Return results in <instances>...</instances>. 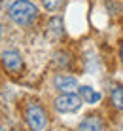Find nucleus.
Listing matches in <instances>:
<instances>
[{"label":"nucleus","mask_w":123,"mask_h":131,"mask_svg":"<svg viewBox=\"0 0 123 131\" xmlns=\"http://www.w3.org/2000/svg\"><path fill=\"white\" fill-rule=\"evenodd\" d=\"M8 15L15 25L19 27H27L32 25L38 17V8L29 0H15L10 8H8Z\"/></svg>","instance_id":"f257e3e1"},{"label":"nucleus","mask_w":123,"mask_h":131,"mask_svg":"<svg viewBox=\"0 0 123 131\" xmlns=\"http://www.w3.org/2000/svg\"><path fill=\"white\" fill-rule=\"evenodd\" d=\"M25 120H27V124H29V127L32 129V131H42L45 125H47L45 110L40 105H36V103H30V105L27 106Z\"/></svg>","instance_id":"f03ea898"},{"label":"nucleus","mask_w":123,"mask_h":131,"mask_svg":"<svg viewBox=\"0 0 123 131\" xmlns=\"http://www.w3.org/2000/svg\"><path fill=\"white\" fill-rule=\"evenodd\" d=\"M81 97L80 95H74V93H63L61 97L55 99V110L57 112H63V114H70V112H76L80 110L81 106Z\"/></svg>","instance_id":"7ed1b4c3"},{"label":"nucleus","mask_w":123,"mask_h":131,"mask_svg":"<svg viewBox=\"0 0 123 131\" xmlns=\"http://www.w3.org/2000/svg\"><path fill=\"white\" fill-rule=\"evenodd\" d=\"M2 65L6 70H10L11 74H17L21 69H23V57L19 51L15 49H6L2 51Z\"/></svg>","instance_id":"20e7f679"},{"label":"nucleus","mask_w":123,"mask_h":131,"mask_svg":"<svg viewBox=\"0 0 123 131\" xmlns=\"http://www.w3.org/2000/svg\"><path fill=\"white\" fill-rule=\"evenodd\" d=\"M53 85L55 89H59L61 93H74L78 89V80L74 76H68V74H59L53 80Z\"/></svg>","instance_id":"39448f33"},{"label":"nucleus","mask_w":123,"mask_h":131,"mask_svg":"<svg viewBox=\"0 0 123 131\" xmlns=\"http://www.w3.org/2000/svg\"><path fill=\"white\" fill-rule=\"evenodd\" d=\"M78 131H104L102 120L97 118V116H89V118H83L78 125Z\"/></svg>","instance_id":"423d86ee"},{"label":"nucleus","mask_w":123,"mask_h":131,"mask_svg":"<svg viewBox=\"0 0 123 131\" xmlns=\"http://www.w3.org/2000/svg\"><path fill=\"white\" fill-rule=\"evenodd\" d=\"M80 97H81V101H85L87 105H93V103L101 101V93L95 91V89L89 88V85H81L80 88Z\"/></svg>","instance_id":"0eeeda50"},{"label":"nucleus","mask_w":123,"mask_h":131,"mask_svg":"<svg viewBox=\"0 0 123 131\" xmlns=\"http://www.w3.org/2000/svg\"><path fill=\"white\" fill-rule=\"evenodd\" d=\"M47 29H49V34L53 36V38H59V36H63V19L61 17H53L51 21H49V25H47Z\"/></svg>","instance_id":"6e6552de"},{"label":"nucleus","mask_w":123,"mask_h":131,"mask_svg":"<svg viewBox=\"0 0 123 131\" xmlns=\"http://www.w3.org/2000/svg\"><path fill=\"white\" fill-rule=\"evenodd\" d=\"M112 105L117 110H123V85H117L112 89Z\"/></svg>","instance_id":"1a4fd4ad"},{"label":"nucleus","mask_w":123,"mask_h":131,"mask_svg":"<svg viewBox=\"0 0 123 131\" xmlns=\"http://www.w3.org/2000/svg\"><path fill=\"white\" fill-rule=\"evenodd\" d=\"M63 2H65V0H44V6L47 8L49 12H55L63 6Z\"/></svg>","instance_id":"9d476101"},{"label":"nucleus","mask_w":123,"mask_h":131,"mask_svg":"<svg viewBox=\"0 0 123 131\" xmlns=\"http://www.w3.org/2000/svg\"><path fill=\"white\" fill-rule=\"evenodd\" d=\"M119 57H121V63H123V44H121V49H119Z\"/></svg>","instance_id":"9b49d317"},{"label":"nucleus","mask_w":123,"mask_h":131,"mask_svg":"<svg viewBox=\"0 0 123 131\" xmlns=\"http://www.w3.org/2000/svg\"><path fill=\"white\" fill-rule=\"evenodd\" d=\"M0 34H2V27H0Z\"/></svg>","instance_id":"f8f14e48"},{"label":"nucleus","mask_w":123,"mask_h":131,"mask_svg":"<svg viewBox=\"0 0 123 131\" xmlns=\"http://www.w3.org/2000/svg\"><path fill=\"white\" fill-rule=\"evenodd\" d=\"M121 129H123V127H121Z\"/></svg>","instance_id":"ddd939ff"}]
</instances>
